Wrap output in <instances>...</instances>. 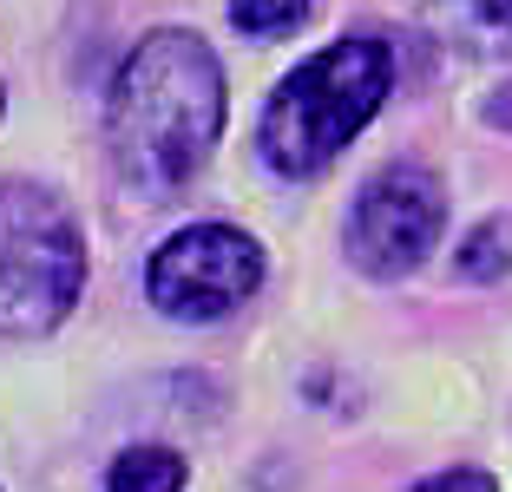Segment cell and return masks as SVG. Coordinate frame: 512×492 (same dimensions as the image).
<instances>
[{
    "label": "cell",
    "instance_id": "1",
    "mask_svg": "<svg viewBox=\"0 0 512 492\" xmlns=\"http://www.w3.org/2000/svg\"><path fill=\"white\" fill-rule=\"evenodd\" d=\"M224 138V66L191 27H158L132 46L106 92L112 171L138 197H171Z\"/></svg>",
    "mask_w": 512,
    "mask_h": 492
},
{
    "label": "cell",
    "instance_id": "8",
    "mask_svg": "<svg viewBox=\"0 0 512 492\" xmlns=\"http://www.w3.org/2000/svg\"><path fill=\"white\" fill-rule=\"evenodd\" d=\"M230 20L250 40H270V33H289L309 20V0H230Z\"/></svg>",
    "mask_w": 512,
    "mask_h": 492
},
{
    "label": "cell",
    "instance_id": "11",
    "mask_svg": "<svg viewBox=\"0 0 512 492\" xmlns=\"http://www.w3.org/2000/svg\"><path fill=\"white\" fill-rule=\"evenodd\" d=\"M0 112H7V99H0Z\"/></svg>",
    "mask_w": 512,
    "mask_h": 492
},
{
    "label": "cell",
    "instance_id": "9",
    "mask_svg": "<svg viewBox=\"0 0 512 492\" xmlns=\"http://www.w3.org/2000/svg\"><path fill=\"white\" fill-rule=\"evenodd\" d=\"M460 20L480 33L486 53H512V0H460Z\"/></svg>",
    "mask_w": 512,
    "mask_h": 492
},
{
    "label": "cell",
    "instance_id": "5",
    "mask_svg": "<svg viewBox=\"0 0 512 492\" xmlns=\"http://www.w3.org/2000/svg\"><path fill=\"white\" fill-rule=\"evenodd\" d=\"M440 230H447V184L427 164H388L355 191L348 263L362 276H375V283H401L434 256Z\"/></svg>",
    "mask_w": 512,
    "mask_h": 492
},
{
    "label": "cell",
    "instance_id": "4",
    "mask_svg": "<svg viewBox=\"0 0 512 492\" xmlns=\"http://www.w3.org/2000/svg\"><path fill=\"white\" fill-rule=\"evenodd\" d=\"M263 289V243L237 224H191L158 243L145 296L171 322H224Z\"/></svg>",
    "mask_w": 512,
    "mask_h": 492
},
{
    "label": "cell",
    "instance_id": "10",
    "mask_svg": "<svg viewBox=\"0 0 512 492\" xmlns=\"http://www.w3.org/2000/svg\"><path fill=\"white\" fill-rule=\"evenodd\" d=\"M414 492H499V479H493V473H480V466H447V473L421 479Z\"/></svg>",
    "mask_w": 512,
    "mask_h": 492
},
{
    "label": "cell",
    "instance_id": "7",
    "mask_svg": "<svg viewBox=\"0 0 512 492\" xmlns=\"http://www.w3.org/2000/svg\"><path fill=\"white\" fill-rule=\"evenodd\" d=\"M506 269H512V224L506 217H486V224L460 243V276L493 283V276H506Z\"/></svg>",
    "mask_w": 512,
    "mask_h": 492
},
{
    "label": "cell",
    "instance_id": "2",
    "mask_svg": "<svg viewBox=\"0 0 512 492\" xmlns=\"http://www.w3.org/2000/svg\"><path fill=\"white\" fill-rule=\"evenodd\" d=\"M394 92V53L388 40H335L296 66L270 92L263 119H256V151L276 178H322L342 145L375 119Z\"/></svg>",
    "mask_w": 512,
    "mask_h": 492
},
{
    "label": "cell",
    "instance_id": "3",
    "mask_svg": "<svg viewBox=\"0 0 512 492\" xmlns=\"http://www.w3.org/2000/svg\"><path fill=\"white\" fill-rule=\"evenodd\" d=\"M86 296V224L53 184H0V335H46Z\"/></svg>",
    "mask_w": 512,
    "mask_h": 492
},
{
    "label": "cell",
    "instance_id": "6",
    "mask_svg": "<svg viewBox=\"0 0 512 492\" xmlns=\"http://www.w3.org/2000/svg\"><path fill=\"white\" fill-rule=\"evenodd\" d=\"M184 479H191V466L171 447H125L106 466V492H184Z\"/></svg>",
    "mask_w": 512,
    "mask_h": 492
}]
</instances>
